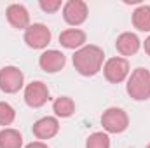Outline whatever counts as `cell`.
Returning <instances> with one entry per match:
<instances>
[{
  "label": "cell",
  "instance_id": "6da1fadb",
  "mask_svg": "<svg viewBox=\"0 0 150 148\" xmlns=\"http://www.w3.org/2000/svg\"><path fill=\"white\" fill-rule=\"evenodd\" d=\"M103 59L105 52L98 45H84L79 51H75L74 58V68L82 75V77H94L101 68H103Z\"/></svg>",
  "mask_w": 150,
  "mask_h": 148
},
{
  "label": "cell",
  "instance_id": "7a4b0ae2",
  "mask_svg": "<svg viewBox=\"0 0 150 148\" xmlns=\"http://www.w3.org/2000/svg\"><path fill=\"white\" fill-rule=\"evenodd\" d=\"M126 91L134 101H147L150 98V70L147 68L133 70V73L127 77Z\"/></svg>",
  "mask_w": 150,
  "mask_h": 148
},
{
  "label": "cell",
  "instance_id": "3957f363",
  "mask_svg": "<svg viewBox=\"0 0 150 148\" xmlns=\"http://www.w3.org/2000/svg\"><path fill=\"white\" fill-rule=\"evenodd\" d=\"M101 125L110 134H120V132H124L127 129L129 117H127V113L122 108L112 106V108H107V110L103 111V115H101Z\"/></svg>",
  "mask_w": 150,
  "mask_h": 148
},
{
  "label": "cell",
  "instance_id": "277c9868",
  "mask_svg": "<svg viewBox=\"0 0 150 148\" xmlns=\"http://www.w3.org/2000/svg\"><path fill=\"white\" fill-rule=\"evenodd\" d=\"M129 61L126 58H110L103 65V75L110 84H120L129 77Z\"/></svg>",
  "mask_w": 150,
  "mask_h": 148
},
{
  "label": "cell",
  "instance_id": "5b68a950",
  "mask_svg": "<svg viewBox=\"0 0 150 148\" xmlns=\"http://www.w3.org/2000/svg\"><path fill=\"white\" fill-rule=\"evenodd\" d=\"M25 85V75L18 66H4L0 70V91L5 94H16Z\"/></svg>",
  "mask_w": 150,
  "mask_h": 148
},
{
  "label": "cell",
  "instance_id": "8992f818",
  "mask_svg": "<svg viewBox=\"0 0 150 148\" xmlns=\"http://www.w3.org/2000/svg\"><path fill=\"white\" fill-rule=\"evenodd\" d=\"M51 37V30L42 23H33L25 30V42L30 49H45Z\"/></svg>",
  "mask_w": 150,
  "mask_h": 148
},
{
  "label": "cell",
  "instance_id": "52a82bcc",
  "mask_svg": "<svg viewBox=\"0 0 150 148\" xmlns=\"http://www.w3.org/2000/svg\"><path fill=\"white\" fill-rule=\"evenodd\" d=\"M89 14V7L84 0H68L63 4V19L70 26H80Z\"/></svg>",
  "mask_w": 150,
  "mask_h": 148
},
{
  "label": "cell",
  "instance_id": "ba28073f",
  "mask_svg": "<svg viewBox=\"0 0 150 148\" xmlns=\"http://www.w3.org/2000/svg\"><path fill=\"white\" fill-rule=\"evenodd\" d=\"M49 89L44 82L35 80L25 87V103L30 108H40L49 101Z\"/></svg>",
  "mask_w": 150,
  "mask_h": 148
},
{
  "label": "cell",
  "instance_id": "9c48e42d",
  "mask_svg": "<svg viewBox=\"0 0 150 148\" xmlns=\"http://www.w3.org/2000/svg\"><path fill=\"white\" fill-rule=\"evenodd\" d=\"M67 65V58L61 51H56V49H49V51H44L38 58V66L45 72V73H58L65 68Z\"/></svg>",
  "mask_w": 150,
  "mask_h": 148
},
{
  "label": "cell",
  "instance_id": "30bf717a",
  "mask_svg": "<svg viewBox=\"0 0 150 148\" xmlns=\"http://www.w3.org/2000/svg\"><path fill=\"white\" fill-rule=\"evenodd\" d=\"M5 16H7V21H9V25L12 28L26 30L30 26V12L21 4H11L5 9Z\"/></svg>",
  "mask_w": 150,
  "mask_h": 148
},
{
  "label": "cell",
  "instance_id": "8fae6325",
  "mask_svg": "<svg viewBox=\"0 0 150 148\" xmlns=\"http://www.w3.org/2000/svg\"><path fill=\"white\" fill-rule=\"evenodd\" d=\"M32 131L37 140H51L59 132V122L56 117H42L33 124Z\"/></svg>",
  "mask_w": 150,
  "mask_h": 148
},
{
  "label": "cell",
  "instance_id": "7c38bea8",
  "mask_svg": "<svg viewBox=\"0 0 150 148\" xmlns=\"http://www.w3.org/2000/svg\"><path fill=\"white\" fill-rule=\"evenodd\" d=\"M142 47V40L138 38L136 33L124 32L120 33L115 40V49L120 56H134Z\"/></svg>",
  "mask_w": 150,
  "mask_h": 148
},
{
  "label": "cell",
  "instance_id": "4fadbf2b",
  "mask_svg": "<svg viewBox=\"0 0 150 148\" xmlns=\"http://www.w3.org/2000/svg\"><path fill=\"white\" fill-rule=\"evenodd\" d=\"M86 32L79 30V28H68L65 32L59 33V44L65 49H72V51H79L80 47L86 45Z\"/></svg>",
  "mask_w": 150,
  "mask_h": 148
},
{
  "label": "cell",
  "instance_id": "5bb4252c",
  "mask_svg": "<svg viewBox=\"0 0 150 148\" xmlns=\"http://www.w3.org/2000/svg\"><path fill=\"white\" fill-rule=\"evenodd\" d=\"M23 147V136L19 131L12 127H4L0 131V148H21Z\"/></svg>",
  "mask_w": 150,
  "mask_h": 148
},
{
  "label": "cell",
  "instance_id": "9a60e30c",
  "mask_svg": "<svg viewBox=\"0 0 150 148\" xmlns=\"http://www.w3.org/2000/svg\"><path fill=\"white\" fill-rule=\"evenodd\" d=\"M131 21L138 32H150V5H140L134 9Z\"/></svg>",
  "mask_w": 150,
  "mask_h": 148
},
{
  "label": "cell",
  "instance_id": "2e32d148",
  "mask_svg": "<svg viewBox=\"0 0 150 148\" xmlns=\"http://www.w3.org/2000/svg\"><path fill=\"white\" fill-rule=\"evenodd\" d=\"M52 111L56 113V117H61V118H68L75 113V103L72 98L68 96H59L54 99L52 103Z\"/></svg>",
  "mask_w": 150,
  "mask_h": 148
},
{
  "label": "cell",
  "instance_id": "e0dca14e",
  "mask_svg": "<svg viewBox=\"0 0 150 148\" xmlns=\"http://www.w3.org/2000/svg\"><path fill=\"white\" fill-rule=\"evenodd\" d=\"M86 148H110V138L107 132H93L87 141Z\"/></svg>",
  "mask_w": 150,
  "mask_h": 148
},
{
  "label": "cell",
  "instance_id": "ac0fdd59",
  "mask_svg": "<svg viewBox=\"0 0 150 148\" xmlns=\"http://www.w3.org/2000/svg\"><path fill=\"white\" fill-rule=\"evenodd\" d=\"M14 118H16V110L9 103L0 101V125H4V127L11 125L14 122Z\"/></svg>",
  "mask_w": 150,
  "mask_h": 148
},
{
  "label": "cell",
  "instance_id": "d6986e66",
  "mask_svg": "<svg viewBox=\"0 0 150 148\" xmlns=\"http://www.w3.org/2000/svg\"><path fill=\"white\" fill-rule=\"evenodd\" d=\"M38 5H40V9L44 11V12H47V14H54L58 9H61V0H40L38 2Z\"/></svg>",
  "mask_w": 150,
  "mask_h": 148
},
{
  "label": "cell",
  "instance_id": "ffe728a7",
  "mask_svg": "<svg viewBox=\"0 0 150 148\" xmlns=\"http://www.w3.org/2000/svg\"><path fill=\"white\" fill-rule=\"evenodd\" d=\"M25 148H49L44 141H32V143H28Z\"/></svg>",
  "mask_w": 150,
  "mask_h": 148
},
{
  "label": "cell",
  "instance_id": "44dd1931",
  "mask_svg": "<svg viewBox=\"0 0 150 148\" xmlns=\"http://www.w3.org/2000/svg\"><path fill=\"white\" fill-rule=\"evenodd\" d=\"M143 49H145V52L150 56V35L145 38V42H143Z\"/></svg>",
  "mask_w": 150,
  "mask_h": 148
},
{
  "label": "cell",
  "instance_id": "7402d4cb",
  "mask_svg": "<svg viewBox=\"0 0 150 148\" xmlns=\"http://www.w3.org/2000/svg\"><path fill=\"white\" fill-rule=\"evenodd\" d=\"M147 148H150V143H149V147H147Z\"/></svg>",
  "mask_w": 150,
  "mask_h": 148
}]
</instances>
